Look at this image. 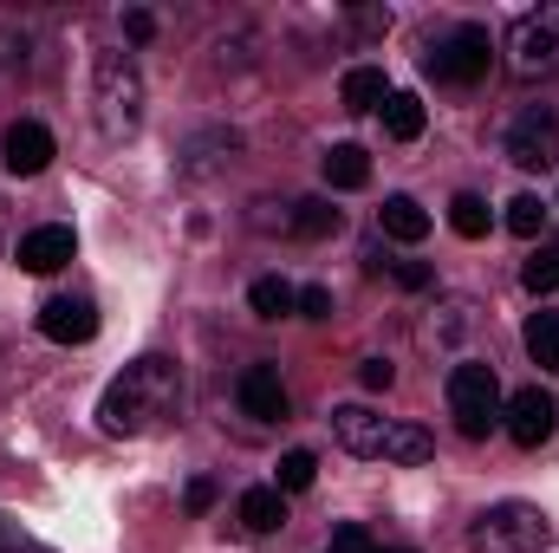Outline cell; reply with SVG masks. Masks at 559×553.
<instances>
[{"label":"cell","instance_id":"cell-21","mask_svg":"<svg viewBox=\"0 0 559 553\" xmlns=\"http://www.w3.org/2000/svg\"><path fill=\"white\" fill-rule=\"evenodd\" d=\"M527 352L540 372H559V313H534L527 319Z\"/></svg>","mask_w":559,"mask_h":553},{"label":"cell","instance_id":"cell-12","mask_svg":"<svg viewBox=\"0 0 559 553\" xmlns=\"http://www.w3.org/2000/svg\"><path fill=\"white\" fill-rule=\"evenodd\" d=\"M235 398H241V411L254 416V423H280V416H286L280 365H248V372H241V385H235Z\"/></svg>","mask_w":559,"mask_h":553},{"label":"cell","instance_id":"cell-9","mask_svg":"<svg viewBox=\"0 0 559 553\" xmlns=\"http://www.w3.org/2000/svg\"><path fill=\"white\" fill-rule=\"evenodd\" d=\"M39 332L52 345H85V339H98V306L85 293H52L39 306Z\"/></svg>","mask_w":559,"mask_h":553},{"label":"cell","instance_id":"cell-14","mask_svg":"<svg viewBox=\"0 0 559 553\" xmlns=\"http://www.w3.org/2000/svg\"><path fill=\"white\" fill-rule=\"evenodd\" d=\"M378 228H384L391 242L417 248L423 235H429V215H423V202H411V196H384V209H378Z\"/></svg>","mask_w":559,"mask_h":553},{"label":"cell","instance_id":"cell-11","mask_svg":"<svg viewBox=\"0 0 559 553\" xmlns=\"http://www.w3.org/2000/svg\"><path fill=\"white\" fill-rule=\"evenodd\" d=\"M0 163H7L13 176H39V169L52 163V131H46V125H33V118L7 125V138H0Z\"/></svg>","mask_w":559,"mask_h":553},{"label":"cell","instance_id":"cell-7","mask_svg":"<svg viewBox=\"0 0 559 553\" xmlns=\"http://www.w3.org/2000/svg\"><path fill=\"white\" fill-rule=\"evenodd\" d=\"M449 416L475 443L501 423V378H495V365H455L449 372Z\"/></svg>","mask_w":559,"mask_h":553},{"label":"cell","instance_id":"cell-13","mask_svg":"<svg viewBox=\"0 0 559 553\" xmlns=\"http://www.w3.org/2000/svg\"><path fill=\"white\" fill-rule=\"evenodd\" d=\"M26 274H59L66 261H72V228L66 222H46V228H33V235H20V255H13Z\"/></svg>","mask_w":559,"mask_h":553},{"label":"cell","instance_id":"cell-25","mask_svg":"<svg viewBox=\"0 0 559 553\" xmlns=\"http://www.w3.org/2000/svg\"><path fill=\"white\" fill-rule=\"evenodd\" d=\"M508 228H514L521 242H534V235L547 228V202H540V196H514V202H508Z\"/></svg>","mask_w":559,"mask_h":553},{"label":"cell","instance_id":"cell-22","mask_svg":"<svg viewBox=\"0 0 559 553\" xmlns=\"http://www.w3.org/2000/svg\"><path fill=\"white\" fill-rule=\"evenodd\" d=\"M235 131H209V138H195L189 143V156H182V169H189V176H209V169H215V163H222V156H235Z\"/></svg>","mask_w":559,"mask_h":553},{"label":"cell","instance_id":"cell-5","mask_svg":"<svg viewBox=\"0 0 559 553\" xmlns=\"http://www.w3.org/2000/svg\"><path fill=\"white\" fill-rule=\"evenodd\" d=\"M501 52H508V72H514L521 85L559 79V0H540L534 13H521V20L508 26Z\"/></svg>","mask_w":559,"mask_h":553},{"label":"cell","instance_id":"cell-28","mask_svg":"<svg viewBox=\"0 0 559 553\" xmlns=\"http://www.w3.org/2000/svg\"><path fill=\"white\" fill-rule=\"evenodd\" d=\"M299 319H332V293L325 286H299Z\"/></svg>","mask_w":559,"mask_h":553},{"label":"cell","instance_id":"cell-19","mask_svg":"<svg viewBox=\"0 0 559 553\" xmlns=\"http://www.w3.org/2000/svg\"><path fill=\"white\" fill-rule=\"evenodd\" d=\"M248 306H254L261 319H286V313H299V286H286L280 274H267V280L248 286Z\"/></svg>","mask_w":559,"mask_h":553},{"label":"cell","instance_id":"cell-33","mask_svg":"<svg viewBox=\"0 0 559 553\" xmlns=\"http://www.w3.org/2000/svg\"><path fill=\"white\" fill-rule=\"evenodd\" d=\"M150 33H156V13H143V7H131V13H124V39H150Z\"/></svg>","mask_w":559,"mask_h":553},{"label":"cell","instance_id":"cell-17","mask_svg":"<svg viewBox=\"0 0 559 553\" xmlns=\"http://www.w3.org/2000/svg\"><path fill=\"white\" fill-rule=\"evenodd\" d=\"M286 228L306 235V242H325V235H338V209H332L325 196H299L293 215H286Z\"/></svg>","mask_w":559,"mask_h":553},{"label":"cell","instance_id":"cell-26","mask_svg":"<svg viewBox=\"0 0 559 553\" xmlns=\"http://www.w3.org/2000/svg\"><path fill=\"white\" fill-rule=\"evenodd\" d=\"M521 280H527V293H554L559 286V255H534V261L521 268Z\"/></svg>","mask_w":559,"mask_h":553},{"label":"cell","instance_id":"cell-18","mask_svg":"<svg viewBox=\"0 0 559 553\" xmlns=\"http://www.w3.org/2000/svg\"><path fill=\"white\" fill-rule=\"evenodd\" d=\"M280 521H286L280 489H248V495H241V528H248V534H274Z\"/></svg>","mask_w":559,"mask_h":553},{"label":"cell","instance_id":"cell-30","mask_svg":"<svg viewBox=\"0 0 559 553\" xmlns=\"http://www.w3.org/2000/svg\"><path fill=\"white\" fill-rule=\"evenodd\" d=\"M325 553H378V548H371V534H365V528H338Z\"/></svg>","mask_w":559,"mask_h":553},{"label":"cell","instance_id":"cell-29","mask_svg":"<svg viewBox=\"0 0 559 553\" xmlns=\"http://www.w3.org/2000/svg\"><path fill=\"white\" fill-rule=\"evenodd\" d=\"M391 378H397L391 358H365V365H358V385H365V391H391Z\"/></svg>","mask_w":559,"mask_h":553},{"label":"cell","instance_id":"cell-2","mask_svg":"<svg viewBox=\"0 0 559 553\" xmlns=\"http://www.w3.org/2000/svg\"><path fill=\"white\" fill-rule=\"evenodd\" d=\"M332 430H338V443H345L352 456H371V462H429V456H436L429 430L397 423V416H378V411H365V404L332 411Z\"/></svg>","mask_w":559,"mask_h":553},{"label":"cell","instance_id":"cell-10","mask_svg":"<svg viewBox=\"0 0 559 553\" xmlns=\"http://www.w3.org/2000/svg\"><path fill=\"white\" fill-rule=\"evenodd\" d=\"M554 430H559V398H554V391L527 385V391H514V398H508V436H514L521 449H540Z\"/></svg>","mask_w":559,"mask_h":553},{"label":"cell","instance_id":"cell-23","mask_svg":"<svg viewBox=\"0 0 559 553\" xmlns=\"http://www.w3.org/2000/svg\"><path fill=\"white\" fill-rule=\"evenodd\" d=\"M449 228H455L462 242H481V235H488V202H481V196H455V202H449Z\"/></svg>","mask_w":559,"mask_h":553},{"label":"cell","instance_id":"cell-24","mask_svg":"<svg viewBox=\"0 0 559 553\" xmlns=\"http://www.w3.org/2000/svg\"><path fill=\"white\" fill-rule=\"evenodd\" d=\"M312 475H319V462H312V449H286L280 456V495H299V489H312Z\"/></svg>","mask_w":559,"mask_h":553},{"label":"cell","instance_id":"cell-15","mask_svg":"<svg viewBox=\"0 0 559 553\" xmlns=\"http://www.w3.org/2000/svg\"><path fill=\"white\" fill-rule=\"evenodd\" d=\"M338 92H345V111H384V98H391V85H384L378 66H352Z\"/></svg>","mask_w":559,"mask_h":553},{"label":"cell","instance_id":"cell-3","mask_svg":"<svg viewBox=\"0 0 559 553\" xmlns=\"http://www.w3.org/2000/svg\"><path fill=\"white\" fill-rule=\"evenodd\" d=\"M92 111H98V131L105 138H138L143 125V79L131 52H98V72H92Z\"/></svg>","mask_w":559,"mask_h":553},{"label":"cell","instance_id":"cell-4","mask_svg":"<svg viewBox=\"0 0 559 553\" xmlns=\"http://www.w3.org/2000/svg\"><path fill=\"white\" fill-rule=\"evenodd\" d=\"M423 66H429V79H436V85L468 92V85H481V79H488V66H495V39H488V26H475V20H455V26H442V33L429 39Z\"/></svg>","mask_w":559,"mask_h":553},{"label":"cell","instance_id":"cell-8","mask_svg":"<svg viewBox=\"0 0 559 553\" xmlns=\"http://www.w3.org/2000/svg\"><path fill=\"white\" fill-rule=\"evenodd\" d=\"M508 163L514 169H559V111L554 105H527L514 125H508Z\"/></svg>","mask_w":559,"mask_h":553},{"label":"cell","instance_id":"cell-1","mask_svg":"<svg viewBox=\"0 0 559 553\" xmlns=\"http://www.w3.org/2000/svg\"><path fill=\"white\" fill-rule=\"evenodd\" d=\"M182 404V372L169 365V358H131L111 385H105V398H98V430L105 436H150L156 423H169Z\"/></svg>","mask_w":559,"mask_h":553},{"label":"cell","instance_id":"cell-34","mask_svg":"<svg viewBox=\"0 0 559 553\" xmlns=\"http://www.w3.org/2000/svg\"><path fill=\"white\" fill-rule=\"evenodd\" d=\"M391 553H411V548H391Z\"/></svg>","mask_w":559,"mask_h":553},{"label":"cell","instance_id":"cell-27","mask_svg":"<svg viewBox=\"0 0 559 553\" xmlns=\"http://www.w3.org/2000/svg\"><path fill=\"white\" fill-rule=\"evenodd\" d=\"M0 553H52V548H39L20 521H7V515H0Z\"/></svg>","mask_w":559,"mask_h":553},{"label":"cell","instance_id":"cell-6","mask_svg":"<svg viewBox=\"0 0 559 553\" xmlns=\"http://www.w3.org/2000/svg\"><path fill=\"white\" fill-rule=\"evenodd\" d=\"M547 541H554V521L534 502H495L468 528V553H547Z\"/></svg>","mask_w":559,"mask_h":553},{"label":"cell","instance_id":"cell-20","mask_svg":"<svg viewBox=\"0 0 559 553\" xmlns=\"http://www.w3.org/2000/svg\"><path fill=\"white\" fill-rule=\"evenodd\" d=\"M384 131H391L397 143L423 138V98L417 92H391V98H384Z\"/></svg>","mask_w":559,"mask_h":553},{"label":"cell","instance_id":"cell-31","mask_svg":"<svg viewBox=\"0 0 559 553\" xmlns=\"http://www.w3.org/2000/svg\"><path fill=\"white\" fill-rule=\"evenodd\" d=\"M391 280L417 293V286H429V268H423V261H391Z\"/></svg>","mask_w":559,"mask_h":553},{"label":"cell","instance_id":"cell-16","mask_svg":"<svg viewBox=\"0 0 559 553\" xmlns=\"http://www.w3.org/2000/svg\"><path fill=\"white\" fill-rule=\"evenodd\" d=\"M325 183H332V189H365V183H371V156H365L358 143H332V150H325Z\"/></svg>","mask_w":559,"mask_h":553},{"label":"cell","instance_id":"cell-32","mask_svg":"<svg viewBox=\"0 0 559 553\" xmlns=\"http://www.w3.org/2000/svg\"><path fill=\"white\" fill-rule=\"evenodd\" d=\"M209 508H215V482L195 475V482H189V515H209Z\"/></svg>","mask_w":559,"mask_h":553}]
</instances>
